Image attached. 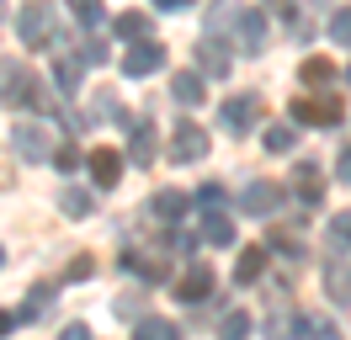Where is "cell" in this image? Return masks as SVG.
<instances>
[{
	"label": "cell",
	"mask_w": 351,
	"mask_h": 340,
	"mask_svg": "<svg viewBox=\"0 0 351 340\" xmlns=\"http://www.w3.org/2000/svg\"><path fill=\"white\" fill-rule=\"evenodd\" d=\"M219 123L223 133H250V123H261V96H229V101L219 106Z\"/></svg>",
	"instance_id": "6"
},
{
	"label": "cell",
	"mask_w": 351,
	"mask_h": 340,
	"mask_svg": "<svg viewBox=\"0 0 351 340\" xmlns=\"http://www.w3.org/2000/svg\"><path fill=\"white\" fill-rule=\"evenodd\" d=\"M48 303H53V287H32V298H27L16 314H22V319H38V314L48 308Z\"/></svg>",
	"instance_id": "31"
},
{
	"label": "cell",
	"mask_w": 351,
	"mask_h": 340,
	"mask_svg": "<svg viewBox=\"0 0 351 340\" xmlns=\"http://www.w3.org/2000/svg\"><path fill=\"white\" fill-rule=\"evenodd\" d=\"M202 80H208V75H197V69H181V75L171 80V96H176L181 106H202V101H208V85H202Z\"/></svg>",
	"instance_id": "14"
},
{
	"label": "cell",
	"mask_w": 351,
	"mask_h": 340,
	"mask_svg": "<svg viewBox=\"0 0 351 340\" xmlns=\"http://www.w3.org/2000/svg\"><path fill=\"white\" fill-rule=\"evenodd\" d=\"M335 175H341V181H351V149H341V160H335Z\"/></svg>",
	"instance_id": "37"
},
{
	"label": "cell",
	"mask_w": 351,
	"mask_h": 340,
	"mask_svg": "<svg viewBox=\"0 0 351 340\" xmlns=\"http://www.w3.org/2000/svg\"><path fill=\"white\" fill-rule=\"evenodd\" d=\"M86 165H90V181H96L101 191H112L117 181H123V154H117V149H90Z\"/></svg>",
	"instance_id": "11"
},
{
	"label": "cell",
	"mask_w": 351,
	"mask_h": 340,
	"mask_svg": "<svg viewBox=\"0 0 351 340\" xmlns=\"http://www.w3.org/2000/svg\"><path fill=\"white\" fill-rule=\"evenodd\" d=\"M298 80H304L308 90H330V85H335V64H330V59H304Z\"/></svg>",
	"instance_id": "20"
},
{
	"label": "cell",
	"mask_w": 351,
	"mask_h": 340,
	"mask_svg": "<svg viewBox=\"0 0 351 340\" xmlns=\"http://www.w3.org/2000/svg\"><path fill=\"white\" fill-rule=\"evenodd\" d=\"M202 154H208V127H202V123H176L171 160H176V165H202Z\"/></svg>",
	"instance_id": "4"
},
{
	"label": "cell",
	"mask_w": 351,
	"mask_h": 340,
	"mask_svg": "<svg viewBox=\"0 0 351 340\" xmlns=\"http://www.w3.org/2000/svg\"><path fill=\"white\" fill-rule=\"evenodd\" d=\"M325 250H330V255H346V250H351V212L330 218V229H325Z\"/></svg>",
	"instance_id": "22"
},
{
	"label": "cell",
	"mask_w": 351,
	"mask_h": 340,
	"mask_svg": "<svg viewBox=\"0 0 351 340\" xmlns=\"http://www.w3.org/2000/svg\"><path fill=\"white\" fill-rule=\"evenodd\" d=\"M293 335H314V340H330V335H335V324H330V319H314V314H298V319H293Z\"/></svg>",
	"instance_id": "28"
},
{
	"label": "cell",
	"mask_w": 351,
	"mask_h": 340,
	"mask_svg": "<svg viewBox=\"0 0 351 340\" xmlns=\"http://www.w3.org/2000/svg\"><path fill=\"white\" fill-rule=\"evenodd\" d=\"M80 69H86V59H59L53 64V85H59L64 96H75V90H80Z\"/></svg>",
	"instance_id": "23"
},
{
	"label": "cell",
	"mask_w": 351,
	"mask_h": 340,
	"mask_svg": "<svg viewBox=\"0 0 351 340\" xmlns=\"http://www.w3.org/2000/svg\"><path fill=\"white\" fill-rule=\"evenodd\" d=\"M0 266H5V250H0Z\"/></svg>",
	"instance_id": "41"
},
{
	"label": "cell",
	"mask_w": 351,
	"mask_h": 340,
	"mask_svg": "<svg viewBox=\"0 0 351 340\" xmlns=\"http://www.w3.org/2000/svg\"><path fill=\"white\" fill-rule=\"evenodd\" d=\"M197 64H202V75H229V48L223 42H213V38H197Z\"/></svg>",
	"instance_id": "18"
},
{
	"label": "cell",
	"mask_w": 351,
	"mask_h": 340,
	"mask_svg": "<svg viewBox=\"0 0 351 340\" xmlns=\"http://www.w3.org/2000/svg\"><path fill=\"white\" fill-rule=\"evenodd\" d=\"M59 208H64V218H86V212H90V191L64 186V191H59Z\"/></svg>",
	"instance_id": "26"
},
{
	"label": "cell",
	"mask_w": 351,
	"mask_h": 340,
	"mask_svg": "<svg viewBox=\"0 0 351 340\" xmlns=\"http://www.w3.org/2000/svg\"><path fill=\"white\" fill-rule=\"evenodd\" d=\"M213 293V271H208V266H192V271L181 276V282H176V298H181V303H202V298Z\"/></svg>",
	"instance_id": "15"
},
{
	"label": "cell",
	"mask_w": 351,
	"mask_h": 340,
	"mask_svg": "<svg viewBox=\"0 0 351 340\" xmlns=\"http://www.w3.org/2000/svg\"><path fill=\"white\" fill-rule=\"evenodd\" d=\"M0 101H11V106L43 101V90H38V75H32L22 59H0Z\"/></svg>",
	"instance_id": "1"
},
{
	"label": "cell",
	"mask_w": 351,
	"mask_h": 340,
	"mask_svg": "<svg viewBox=\"0 0 351 340\" xmlns=\"http://www.w3.org/2000/svg\"><path fill=\"white\" fill-rule=\"evenodd\" d=\"M186 208H192V197L176 191V186H165V191H154V197H149V218H154V223H181Z\"/></svg>",
	"instance_id": "10"
},
{
	"label": "cell",
	"mask_w": 351,
	"mask_h": 340,
	"mask_svg": "<svg viewBox=\"0 0 351 340\" xmlns=\"http://www.w3.org/2000/svg\"><path fill=\"white\" fill-rule=\"evenodd\" d=\"M330 38L341 42V48H351V5H346V11H335V16H330Z\"/></svg>",
	"instance_id": "35"
},
{
	"label": "cell",
	"mask_w": 351,
	"mask_h": 340,
	"mask_svg": "<svg viewBox=\"0 0 351 340\" xmlns=\"http://www.w3.org/2000/svg\"><path fill=\"white\" fill-rule=\"evenodd\" d=\"M197 202H202V212H219L223 208V186H219V181H202V186H197Z\"/></svg>",
	"instance_id": "34"
},
{
	"label": "cell",
	"mask_w": 351,
	"mask_h": 340,
	"mask_svg": "<svg viewBox=\"0 0 351 340\" xmlns=\"http://www.w3.org/2000/svg\"><path fill=\"white\" fill-rule=\"evenodd\" d=\"M293 191H298L304 212H308V208H319V191H325V181H319V165H314V160L293 165Z\"/></svg>",
	"instance_id": "12"
},
{
	"label": "cell",
	"mask_w": 351,
	"mask_h": 340,
	"mask_svg": "<svg viewBox=\"0 0 351 340\" xmlns=\"http://www.w3.org/2000/svg\"><path fill=\"white\" fill-rule=\"evenodd\" d=\"M0 16H5V0H0Z\"/></svg>",
	"instance_id": "40"
},
{
	"label": "cell",
	"mask_w": 351,
	"mask_h": 340,
	"mask_svg": "<svg viewBox=\"0 0 351 340\" xmlns=\"http://www.w3.org/2000/svg\"><path fill=\"white\" fill-rule=\"evenodd\" d=\"M16 319H22V314H5V308H0V335H11V330H16Z\"/></svg>",
	"instance_id": "38"
},
{
	"label": "cell",
	"mask_w": 351,
	"mask_h": 340,
	"mask_svg": "<svg viewBox=\"0 0 351 340\" xmlns=\"http://www.w3.org/2000/svg\"><path fill=\"white\" fill-rule=\"evenodd\" d=\"M202 239H208V245H234V218H229V212H208V223H202Z\"/></svg>",
	"instance_id": "21"
},
{
	"label": "cell",
	"mask_w": 351,
	"mask_h": 340,
	"mask_svg": "<svg viewBox=\"0 0 351 340\" xmlns=\"http://www.w3.org/2000/svg\"><path fill=\"white\" fill-rule=\"evenodd\" d=\"M325 287H330V298H335V303H346V298H351V266L341 271V255L325 266Z\"/></svg>",
	"instance_id": "24"
},
{
	"label": "cell",
	"mask_w": 351,
	"mask_h": 340,
	"mask_svg": "<svg viewBox=\"0 0 351 340\" xmlns=\"http://www.w3.org/2000/svg\"><path fill=\"white\" fill-rule=\"evenodd\" d=\"M240 208L250 212V218H277V208H282V186L277 181H250L240 197Z\"/></svg>",
	"instance_id": "7"
},
{
	"label": "cell",
	"mask_w": 351,
	"mask_h": 340,
	"mask_svg": "<svg viewBox=\"0 0 351 340\" xmlns=\"http://www.w3.org/2000/svg\"><path fill=\"white\" fill-rule=\"evenodd\" d=\"M11 149L22 154L27 165H48V154H53L48 123H16V127H11Z\"/></svg>",
	"instance_id": "2"
},
{
	"label": "cell",
	"mask_w": 351,
	"mask_h": 340,
	"mask_svg": "<svg viewBox=\"0 0 351 340\" xmlns=\"http://www.w3.org/2000/svg\"><path fill=\"white\" fill-rule=\"evenodd\" d=\"M234 42H240L245 53H261V42H266V16L261 11H240V16H234Z\"/></svg>",
	"instance_id": "13"
},
{
	"label": "cell",
	"mask_w": 351,
	"mask_h": 340,
	"mask_svg": "<svg viewBox=\"0 0 351 340\" xmlns=\"http://www.w3.org/2000/svg\"><path fill=\"white\" fill-rule=\"evenodd\" d=\"M293 117H298V123H308V127H335L341 123V96H298V101H293Z\"/></svg>",
	"instance_id": "5"
},
{
	"label": "cell",
	"mask_w": 351,
	"mask_h": 340,
	"mask_svg": "<svg viewBox=\"0 0 351 340\" xmlns=\"http://www.w3.org/2000/svg\"><path fill=\"white\" fill-rule=\"evenodd\" d=\"M69 11H75L80 27H101V21H107V5H101V0H69Z\"/></svg>",
	"instance_id": "27"
},
{
	"label": "cell",
	"mask_w": 351,
	"mask_h": 340,
	"mask_svg": "<svg viewBox=\"0 0 351 340\" xmlns=\"http://www.w3.org/2000/svg\"><path fill=\"white\" fill-rule=\"evenodd\" d=\"M123 271L144 276V282H160V276H165V260L149 255V250H123Z\"/></svg>",
	"instance_id": "17"
},
{
	"label": "cell",
	"mask_w": 351,
	"mask_h": 340,
	"mask_svg": "<svg viewBox=\"0 0 351 340\" xmlns=\"http://www.w3.org/2000/svg\"><path fill=\"white\" fill-rule=\"evenodd\" d=\"M223 335H229V340H245V335H250V314L229 308V314H223Z\"/></svg>",
	"instance_id": "32"
},
{
	"label": "cell",
	"mask_w": 351,
	"mask_h": 340,
	"mask_svg": "<svg viewBox=\"0 0 351 340\" xmlns=\"http://www.w3.org/2000/svg\"><path fill=\"white\" fill-rule=\"evenodd\" d=\"M154 5H160V11H186L192 0H154Z\"/></svg>",
	"instance_id": "39"
},
{
	"label": "cell",
	"mask_w": 351,
	"mask_h": 340,
	"mask_svg": "<svg viewBox=\"0 0 351 340\" xmlns=\"http://www.w3.org/2000/svg\"><path fill=\"white\" fill-rule=\"evenodd\" d=\"M160 64H165V48H160L154 38H144V42H128V53H123V75L138 80V75H154Z\"/></svg>",
	"instance_id": "8"
},
{
	"label": "cell",
	"mask_w": 351,
	"mask_h": 340,
	"mask_svg": "<svg viewBox=\"0 0 351 340\" xmlns=\"http://www.w3.org/2000/svg\"><path fill=\"white\" fill-rule=\"evenodd\" d=\"M266 250H271V245H245V250H240V260H234V282H240V287L261 282V271H266Z\"/></svg>",
	"instance_id": "16"
},
{
	"label": "cell",
	"mask_w": 351,
	"mask_h": 340,
	"mask_svg": "<svg viewBox=\"0 0 351 340\" xmlns=\"http://www.w3.org/2000/svg\"><path fill=\"white\" fill-rule=\"evenodd\" d=\"M16 32H22L27 48H48V42H53V5H48V0H32L22 16H16Z\"/></svg>",
	"instance_id": "3"
},
{
	"label": "cell",
	"mask_w": 351,
	"mask_h": 340,
	"mask_svg": "<svg viewBox=\"0 0 351 340\" xmlns=\"http://www.w3.org/2000/svg\"><path fill=\"white\" fill-rule=\"evenodd\" d=\"M80 59H86L90 69H96V64H107V42H90L86 38V42H80Z\"/></svg>",
	"instance_id": "36"
},
{
	"label": "cell",
	"mask_w": 351,
	"mask_h": 340,
	"mask_svg": "<svg viewBox=\"0 0 351 340\" xmlns=\"http://www.w3.org/2000/svg\"><path fill=\"white\" fill-rule=\"evenodd\" d=\"M293 138H298V127H287V123L266 127V149H271V154H287V149H293Z\"/></svg>",
	"instance_id": "30"
},
{
	"label": "cell",
	"mask_w": 351,
	"mask_h": 340,
	"mask_svg": "<svg viewBox=\"0 0 351 340\" xmlns=\"http://www.w3.org/2000/svg\"><path fill=\"white\" fill-rule=\"evenodd\" d=\"M123 133H128L133 165H149V160H154V123H149V117H123Z\"/></svg>",
	"instance_id": "9"
},
{
	"label": "cell",
	"mask_w": 351,
	"mask_h": 340,
	"mask_svg": "<svg viewBox=\"0 0 351 340\" xmlns=\"http://www.w3.org/2000/svg\"><path fill=\"white\" fill-rule=\"evenodd\" d=\"M133 335H138V340H171L176 324H171V319H138V324H133Z\"/></svg>",
	"instance_id": "29"
},
{
	"label": "cell",
	"mask_w": 351,
	"mask_h": 340,
	"mask_svg": "<svg viewBox=\"0 0 351 340\" xmlns=\"http://www.w3.org/2000/svg\"><path fill=\"white\" fill-rule=\"evenodd\" d=\"M117 27V38H128V42H144V38H154V21L144 16V11H123V16L112 21Z\"/></svg>",
	"instance_id": "19"
},
{
	"label": "cell",
	"mask_w": 351,
	"mask_h": 340,
	"mask_svg": "<svg viewBox=\"0 0 351 340\" xmlns=\"http://www.w3.org/2000/svg\"><path fill=\"white\" fill-rule=\"evenodd\" d=\"M266 245H271L277 255H287V260H304V239H298L293 229H271V239H266Z\"/></svg>",
	"instance_id": "25"
},
{
	"label": "cell",
	"mask_w": 351,
	"mask_h": 340,
	"mask_svg": "<svg viewBox=\"0 0 351 340\" xmlns=\"http://www.w3.org/2000/svg\"><path fill=\"white\" fill-rule=\"evenodd\" d=\"M80 165H86V160H80V149H75V144L53 149V170H64V175H69V170H80Z\"/></svg>",
	"instance_id": "33"
}]
</instances>
